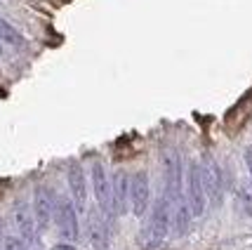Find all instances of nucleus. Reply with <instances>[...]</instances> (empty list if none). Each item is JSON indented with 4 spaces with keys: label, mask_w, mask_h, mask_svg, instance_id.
<instances>
[{
    "label": "nucleus",
    "mask_w": 252,
    "mask_h": 250,
    "mask_svg": "<svg viewBox=\"0 0 252 250\" xmlns=\"http://www.w3.org/2000/svg\"><path fill=\"white\" fill-rule=\"evenodd\" d=\"M187 206L193 217H200L208 208V196H205V189H203L198 163H189L187 168Z\"/></svg>",
    "instance_id": "f257e3e1"
},
{
    "label": "nucleus",
    "mask_w": 252,
    "mask_h": 250,
    "mask_svg": "<svg viewBox=\"0 0 252 250\" xmlns=\"http://www.w3.org/2000/svg\"><path fill=\"white\" fill-rule=\"evenodd\" d=\"M200 168V179H203V189H205V196L210 198V203L215 208L221 206V196H224V177H221L220 165L215 163L212 158H205Z\"/></svg>",
    "instance_id": "f03ea898"
},
{
    "label": "nucleus",
    "mask_w": 252,
    "mask_h": 250,
    "mask_svg": "<svg viewBox=\"0 0 252 250\" xmlns=\"http://www.w3.org/2000/svg\"><path fill=\"white\" fill-rule=\"evenodd\" d=\"M55 219H57V229L62 234V239L66 241H76L78 239V213L76 206L64 198V196H57V203H55Z\"/></svg>",
    "instance_id": "7ed1b4c3"
},
{
    "label": "nucleus",
    "mask_w": 252,
    "mask_h": 250,
    "mask_svg": "<svg viewBox=\"0 0 252 250\" xmlns=\"http://www.w3.org/2000/svg\"><path fill=\"white\" fill-rule=\"evenodd\" d=\"M149 203H151V182H149V175L142 170L130 177V208L137 217H142Z\"/></svg>",
    "instance_id": "20e7f679"
},
{
    "label": "nucleus",
    "mask_w": 252,
    "mask_h": 250,
    "mask_svg": "<svg viewBox=\"0 0 252 250\" xmlns=\"http://www.w3.org/2000/svg\"><path fill=\"white\" fill-rule=\"evenodd\" d=\"M55 203H57V196L52 189L35 186V194H33V215H35L38 229H47L50 219H55Z\"/></svg>",
    "instance_id": "39448f33"
},
{
    "label": "nucleus",
    "mask_w": 252,
    "mask_h": 250,
    "mask_svg": "<svg viewBox=\"0 0 252 250\" xmlns=\"http://www.w3.org/2000/svg\"><path fill=\"white\" fill-rule=\"evenodd\" d=\"M127 206H130V177H127V173L118 170L111 182V213H113V217L125 215Z\"/></svg>",
    "instance_id": "423d86ee"
},
{
    "label": "nucleus",
    "mask_w": 252,
    "mask_h": 250,
    "mask_svg": "<svg viewBox=\"0 0 252 250\" xmlns=\"http://www.w3.org/2000/svg\"><path fill=\"white\" fill-rule=\"evenodd\" d=\"M92 186H94V196H97L99 210L106 215V217H113L111 213V182L106 177V170L101 163H92Z\"/></svg>",
    "instance_id": "0eeeda50"
},
{
    "label": "nucleus",
    "mask_w": 252,
    "mask_h": 250,
    "mask_svg": "<svg viewBox=\"0 0 252 250\" xmlns=\"http://www.w3.org/2000/svg\"><path fill=\"white\" fill-rule=\"evenodd\" d=\"M106 215L101 210H90L88 215V236L92 248L106 250L109 248V219H104Z\"/></svg>",
    "instance_id": "6e6552de"
},
{
    "label": "nucleus",
    "mask_w": 252,
    "mask_h": 250,
    "mask_svg": "<svg viewBox=\"0 0 252 250\" xmlns=\"http://www.w3.org/2000/svg\"><path fill=\"white\" fill-rule=\"evenodd\" d=\"M66 179H68V189H71V196H73V206H76V210H83L85 201H88V179H85L83 165L80 163L68 165Z\"/></svg>",
    "instance_id": "1a4fd4ad"
},
{
    "label": "nucleus",
    "mask_w": 252,
    "mask_h": 250,
    "mask_svg": "<svg viewBox=\"0 0 252 250\" xmlns=\"http://www.w3.org/2000/svg\"><path fill=\"white\" fill-rule=\"evenodd\" d=\"M12 217H14V224L19 229V234L24 236V241H35L38 224H35V215H33L31 206H29L26 201H17V203H14Z\"/></svg>",
    "instance_id": "9d476101"
},
{
    "label": "nucleus",
    "mask_w": 252,
    "mask_h": 250,
    "mask_svg": "<svg viewBox=\"0 0 252 250\" xmlns=\"http://www.w3.org/2000/svg\"><path fill=\"white\" fill-rule=\"evenodd\" d=\"M167 236H170L167 229L156 227L154 222H146L142 227V231H139V236H137V243H139L144 250H165Z\"/></svg>",
    "instance_id": "9b49d317"
},
{
    "label": "nucleus",
    "mask_w": 252,
    "mask_h": 250,
    "mask_svg": "<svg viewBox=\"0 0 252 250\" xmlns=\"http://www.w3.org/2000/svg\"><path fill=\"white\" fill-rule=\"evenodd\" d=\"M191 219H193V215H191V210L187 206V198H184V201L177 203L175 213H172V229H175L177 236H187L189 229H191Z\"/></svg>",
    "instance_id": "f8f14e48"
},
{
    "label": "nucleus",
    "mask_w": 252,
    "mask_h": 250,
    "mask_svg": "<svg viewBox=\"0 0 252 250\" xmlns=\"http://www.w3.org/2000/svg\"><path fill=\"white\" fill-rule=\"evenodd\" d=\"M0 43H7V45H14V47H22L24 45V36L10 22L0 19Z\"/></svg>",
    "instance_id": "ddd939ff"
},
{
    "label": "nucleus",
    "mask_w": 252,
    "mask_h": 250,
    "mask_svg": "<svg viewBox=\"0 0 252 250\" xmlns=\"http://www.w3.org/2000/svg\"><path fill=\"white\" fill-rule=\"evenodd\" d=\"M238 198H241V206H243V210H245V215L252 217V191L243 186V189H238Z\"/></svg>",
    "instance_id": "4468645a"
},
{
    "label": "nucleus",
    "mask_w": 252,
    "mask_h": 250,
    "mask_svg": "<svg viewBox=\"0 0 252 250\" xmlns=\"http://www.w3.org/2000/svg\"><path fill=\"white\" fill-rule=\"evenodd\" d=\"M2 243H5V250H24V241L17 236H5Z\"/></svg>",
    "instance_id": "2eb2a0df"
},
{
    "label": "nucleus",
    "mask_w": 252,
    "mask_h": 250,
    "mask_svg": "<svg viewBox=\"0 0 252 250\" xmlns=\"http://www.w3.org/2000/svg\"><path fill=\"white\" fill-rule=\"evenodd\" d=\"M245 165H248V173H250V182H252V146L245 149Z\"/></svg>",
    "instance_id": "dca6fc26"
},
{
    "label": "nucleus",
    "mask_w": 252,
    "mask_h": 250,
    "mask_svg": "<svg viewBox=\"0 0 252 250\" xmlns=\"http://www.w3.org/2000/svg\"><path fill=\"white\" fill-rule=\"evenodd\" d=\"M52 250H76V246L73 243H57Z\"/></svg>",
    "instance_id": "f3484780"
},
{
    "label": "nucleus",
    "mask_w": 252,
    "mask_h": 250,
    "mask_svg": "<svg viewBox=\"0 0 252 250\" xmlns=\"http://www.w3.org/2000/svg\"><path fill=\"white\" fill-rule=\"evenodd\" d=\"M0 236H5V227H2V219H0Z\"/></svg>",
    "instance_id": "a211bd4d"
},
{
    "label": "nucleus",
    "mask_w": 252,
    "mask_h": 250,
    "mask_svg": "<svg viewBox=\"0 0 252 250\" xmlns=\"http://www.w3.org/2000/svg\"><path fill=\"white\" fill-rule=\"evenodd\" d=\"M0 52H2V47H0Z\"/></svg>",
    "instance_id": "6ab92c4d"
}]
</instances>
